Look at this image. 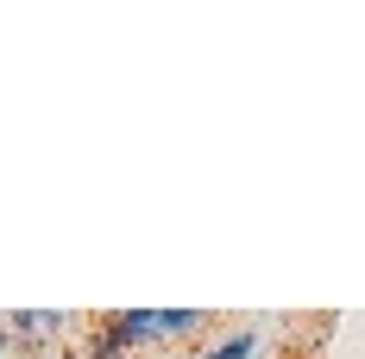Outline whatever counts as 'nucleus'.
Here are the masks:
<instances>
[{"label":"nucleus","instance_id":"1","mask_svg":"<svg viewBox=\"0 0 365 359\" xmlns=\"http://www.w3.org/2000/svg\"><path fill=\"white\" fill-rule=\"evenodd\" d=\"M108 328L126 340V353H139V347H158V309H113Z\"/></svg>","mask_w":365,"mask_h":359},{"label":"nucleus","instance_id":"2","mask_svg":"<svg viewBox=\"0 0 365 359\" xmlns=\"http://www.w3.org/2000/svg\"><path fill=\"white\" fill-rule=\"evenodd\" d=\"M208 328L202 309H158V340H195Z\"/></svg>","mask_w":365,"mask_h":359},{"label":"nucleus","instance_id":"3","mask_svg":"<svg viewBox=\"0 0 365 359\" xmlns=\"http://www.w3.org/2000/svg\"><path fill=\"white\" fill-rule=\"evenodd\" d=\"M252 353H258V328H240V334L215 340L208 353H195V359H252Z\"/></svg>","mask_w":365,"mask_h":359},{"label":"nucleus","instance_id":"4","mask_svg":"<svg viewBox=\"0 0 365 359\" xmlns=\"http://www.w3.org/2000/svg\"><path fill=\"white\" fill-rule=\"evenodd\" d=\"M284 359H315V353H284Z\"/></svg>","mask_w":365,"mask_h":359},{"label":"nucleus","instance_id":"5","mask_svg":"<svg viewBox=\"0 0 365 359\" xmlns=\"http://www.w3.org/2000/svg\"><path fill=\"white\" fill-rule=\"evenodd\" d=\"M44 359H63V353H44Z\"/></svg>","mask_w":365,"mask_h":359}]
</instances>
